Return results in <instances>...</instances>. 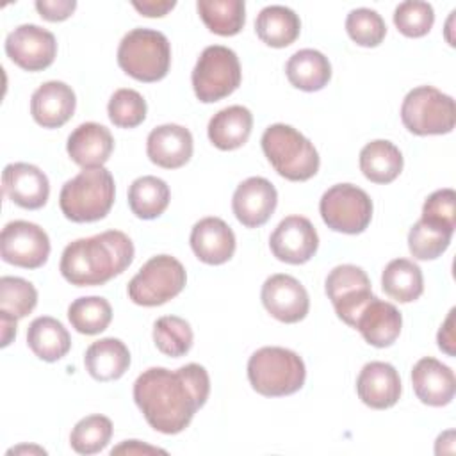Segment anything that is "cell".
<instances>
[{
	"label": "cell",
	"instance_id": "cell-2",
	"mask_svg": "<svg viewBox=\"0 0 456 456\" xmlns=\"http://www.w3.org/2000/svg\"><path fill=\"white\" fill-rule=\"evenodd\" d=\"M132 260L130 237L119 230H107L69 242L62 251L59 271L71 285L96 287L121 274Z\"/></svg>",
	"mask_w": 456,
	"mask_h": 456
},
{
	"label": "cell",
	"instance_id": "cell-36",
	"mask_svg": "<svg viewBox=\"0 0 456 456\" xmlns=\"http://www.w3.org/2000/svg\"><path fill=\"white\" fill-rule=\"evenodd\" d=\"M452 233L454 232L444 226L419 219L410 228V233H408L410 253L417 260H435L449 248Z\"/></svg>",
	"mask_w": 456,
	"mask_h": 456
},
{
	"label": "cell",
	"instance_id": "cell-41",
	"mask_svg": "<svg viewBox=\"0 0 456 456\" xmlns=\"http://www.w3.org/2000/svg\"><path fill=\"white\" fill-rule=\"evenodd\" d=\"M394 23L403 36L422 37L435 23V11L428 2L406 0L395 7Z\"/></svg>",
	"mask_w": 456,
	"mask_h": 456
},
{
	"label": "cell",
	"instance_id": "cell-43",
	"mask_svg": "<svg viewBox=\"0 0 456 456\" xmlns=\"http://www.w3.org/2000/svg\"><path fill=\"white\" fill-rule=\"evenodd\" d=\"M36 9L46 21H64L77 9L75 0H37Z\"/></svg>",
	"mask_w": 456,
	"mask_h": 456
},
{
	"label": "cell",
	"instance_id": "cell-16",
	"mask_svg": "<svg viewBox=\"0 0 456 456\" xmlns=\"http://www.w3.org/2000/svg\"><path fill=\"white\" fill-rule=\"evenodd\" d=\"M278 203L274 185L262 176H251L240 182L232 198V208L237 221L246 228H258L269 221Z\"/></svg>",
	"mask_w": 456,
	"mask_h": 456
},
{
	"label": "cell",
	"instance_id": "cell-8",
	"mask_svg": "<svg viewBox=\"0 0 456 456\" xmlns=\"http://www.w3.org/2000/svg\"><path fill=\"white\" fill-rule=\"evenodd\" d=\"M194 94L203 103H214L230 96L242 80L237 53L223 45L207 46L191 75Z\"/></svg>",
	"mask_w": 456,
	"mask_h": 456
},
{
	"label": "cell",
	"instance_id": "cell-45",
	"mask_svg": "<svg viewBox=\"0 0 456 456\" xmlns=\"http://www.w3.org/2000/svg\"><path fill=\"white\" fill-rule=\"evenodd\" d=\"M132 5L142 14V16H148V18H160L164 14H167L175 5L176 2L175 0H142V2H137L134 0Z\"/></svg>",
	"mask_w": 456,
	"mask_h": 456
},
{
	"label": "cell",
	"instance_id": "cell-7",
	"mask_svg": "<svg viewBox=\"0 0 456 456\" xmlns=\"http://www.w3.org/2000/svg\"><path fill=\"white\" fill-rule=\"evenodd\" d=\"M401 121L415 135L449 134L456 123L454 100L433 86L413 87L403 100Z\"/></svg>",
	"mask_w": 456,
	"mask_h": 456
},
{
	"label": "cell",
	"instance_id": "cell-3",
	"mask_svg": "<svg viewBox=\"0 0 456 456\" xmlns=\"http://www.w3.org/2000/svg\"><path fill=\"white\" fill-rule=\"evenodd\" d=\"M116 185L105 167L84 169L68 180L59 194V207L73 223H93L103 219L114 203Z\"/></svg>",
	"mask_w": 456,
	"mask_h": 456
},
{
	"label": "cell",
	"instance_id": "cell-37",
	"mask_svg": "<svg viewBox=\"0 0 456 456\" xmlns=\"http://www.w3.org/2000/svg\"><path fill=\"white\" fill-rule=\"evenodd\" d=\"M112 436V422L105 415L80 419L69 435V445L78 454H96L107 447Z\"/></svg>",
	"mask_w": 456,
	"mask_h": 456
},
{
	"label": "cell",
	"instance_id": "cell-17",
	"mask_svg": "<svg viewBox=\"0 0 456 456\" xmlns=\"http://www.w3.org/2000/svg\"><path fill=\"white\" fill-rule=\"evenodd\" d=\"M4 194L21 208L37 210L50 196L48 176L34 164L14 162L2 171Z\"/></svg>",
	"mask_w": 456,
	"mask_h": 456
},
{
	"label": "cell",
	"instance_id": "cell-35",
	"mask_svg": "<svg viewBox=\"0 0 456 456\" xmlns=\"http://www.w3.org/2000/svg\"><path fill=\"white\" fill-rule=\"evenodd\" d=\"M192 328L191 324L176 315H164L153 324V342L157 349L173 358L187 354L192 347Z\"/></svg>",
	"mask_w": 456,
	"mask_h": 456
},
{
	"label": "cell",
	"instance_id": "cell-19",
	"mask_svg": "<svg viewBox=\"0 0 456 456\" xmlns=\"http://www.w3.org/2000/svg\"><path fill=\"white\" fill-rule=\"evenodd\" d=\"M356 392L360 401L369 408H392L401 397L399 372L387 362H369L358 374Z\"/></svg>",
	"mask_w": 456,
	"mask_h": 456
},
{
	"label": "cell",
	"instance_id": "cell-39",
	"mask_svg": "<svg viewBox=\"0 0 456 456\" xmlns=\"http://www.w3.org/2000/svg\"><path fill=\"white\" fill-rule=\"evenodd\" d=\"M346 30L356 45L372 48L385 39L387 25L381 14H378L376 11L367 7H358L347 14Z\"/></svg>",
	"mask_w": 456,
	"mask_h": 456
},
{
	"label": "cell",
	"instance_id": "cell-15",
	"mask_svg": "<svg viewBox=\"0 0 456 456\" xmlns=\"http://www.w3.org/2000/svg\"><path fill=\"white\" fill-rule=\"evenodd\" d=\"M264 308L280 322L294 324L306 317L310 297L306 289L290 274L269 276L260 292Z\"/></svg>",
	"mask_w": 456,
	"mask_h": 456
},
{
	"label": "cell",
	"instance_id": "cell-27",
	"mask_svg": "<svg viewBox=\"0 0 456 456\" xmlns=\"http://www.w3.org/2000/svg\"><path fill=\"white\" fill-rule=\"evenodd\" d=\"M285 75L296 89L314 93L328 86L331 78V64L322 52L303 48L290 55L285 64Z\"/></svg>",
	"mask_w": 456,
	"mask_h": 456
},
{
	"label": "cell",
	"instance_id": "cell-4",
	"mask_svg": "<svg viewBox=\"0 0 456 456\" xmlns=\"http://www.w3.org/2000/svg\"><path fill=\"white\" fill-rule=\"evenodd\" d=\"M306 378L303 358L278 346L256 349L248 360V379L255 392L265 397H283L296 394Z\"/></svg>",
	"mask_w": 456,
	"mask_h": 456
},
{
	"label": "cell",
	"instance_id": "cell-40",
	"mask_svg": "<svg viewBox=\"0 0 456 456\" xmlns=\"http://www.w3.org/2000/svg\"><path fill=\"white\" fill-rule=\"evenodd\" d=\"M146 100L135 89H118L107 105L109 119L118 128H135L146 118Z\"/></svg>",
	"mask_w": 456,
	"mask_h": 456
},
{
	"label": "cell",
	"instance_id": "cell-1",
	"mask_svg": "<svg viewBox=\"0 0 456 456\" xmlns=\"http://www.w3.org/2000/svg\"><path fill=\"white\" fill-rule=\"evenodd\" d=\"M208 394L210 378L200 363H187L176 370L150 367L134 383L137 408L146 422L164 435L183 431Z\"/></svg>",
	"mask_w": 456,
	"mask_h": 456
},
{
	"label": "cell",
	"instance_id": "cell-31",
	"mask_svg": "<svg viewBox=\"0 0 456 456\" xmlns=\"http://www.w3.org/2000/svg\"><path fill=\"white\" fill-rule=\"evenodd\" d=\"M381 289L388 297L399 303H411L424 292L422 271L408 258H395L383 269Z\"/></svg>",
	"mask_w": 456,
	"mask_h": 456
},
{
	"label": "cell",
	"instance_id": "cell-47",
	"mask_svg": "<svg viewBox=\"0 0 456 456\" xmlns=\"http://www.w3.org/2000/svg\"><path fill=\"white\" fill-rule=\"evenodd\" d=\"M16 317L0 312V326H2V347H7L11 340L16 337Z\"/></svg>",
	"mask_w": 456,
	"mask_h": 456
},
{
	"label": "cell",
	"instance_id": "cell-42",
	"mask_svg": "<svg viewBox=\"0 0 456 456\" xmlns=\"http://www.w3.org/2000/svg\"><path fill=\"white\" fill-rule=\"evenodd\" d=\"M420 219L454 232V228H456V192L452 189H438L433 194H429L422 205Z\"/></svg>",
	"mask_w": 456,
	"mask_h": 456
},
{
	"label": "cell",
	"instance_id": "cell-34",
	"mask_svg": "<svg viewBox=\"0 0 456 456\" xmlns=\"http://www.w3.org/2000/svg\"><path fill=\"white\" fill-rule=\"evenodd\" d=\"M71 328L82 335H96L107 330L112 321V308L105 297L84 296L68 306Z\"/></svg>",
	"mask_w": 456,
	"mask_h": 456
},
{
	"label": "cell",
	"instance_id": "cell-28",
	"mask_svg": "<svg viewBox=\"0 0 456 456\" xmlns=\"http://www.w3.org/2000/svg\"><path fill=\"white\" fill-rule=\"evenodd\" d=\"M255 30L260 41L267 46L285 48L297 39L301 32V20L285 5H267L258 12Z\"/></svg>",
	"mask_w": 456,
	"mask_h": 456
},
{
	"label": "cell",
	"instance_id": "cell-6",
	"mask_svg": "<svg viewBox=\"0 0 456 456\" xmlns=\"http://www.w3.org/2000/svg\"><path fill=\"white\" fill-rule=\"evenodd\" d=\"M119 68L139 82L162 80L171 66V45L153 28H132L118 46Z\"/></svg>",
	"mask_w": 456,
	"mask_h": 456
},
{
	"label": "cell",
	"instance_id": "cell-5",
	"mask_svg": "<svg viewBox=\"0 0 456 456\" xmlns=\"http://www.w3.org/2000/svg\"><path fill=\"white\" fill-rule=\"evenodd\" d=\"M262 150L274 171L290 182H306L319 171V153L299 130L274 123L262 135Z\"/></svg>",
	"mask_w": 456,
	"mask_h": 456
},
{
	"label": "cell",
	"instance_id": "cell-10",
	"mask_svg": "<svg viewBox=\"0 0 456 456\" xmlns=\"http://www.w3.org/2000/svg\"><path fill=\"white\" fill-rule=\"evenodd\" d=\"M322 221L333 232L356 235L362 233L372 219V200L353 183L331 185L319 201Z\"/></svg>",
	"mask_w": 456,
	"mask_h": 456
},
{
	"label": "cell",
	"instance_id": "cell-29",
	"mask_svg": "<svg viewBox=\"0 0 456 456\" xmlns=\"http://www.w3.org/2000/svg\"><path fill=\"white\" fill-rule=\"evenodd\" d=\"M27 344L37 358L45 362H57L69 351L71 337L61 321L43 315L28 324Z\"/></svg>",
	"mask_w": 456,
	"mask_h": 456
},
{
	"label": "cell",
	"instance_id": "cell-32",
	"mask_svg": "<svg viewBox=\"0 0 456 456\" xmlns=\"http://www.w3.org/2000/svg\"><path fill=\"white\" fill-rule=\"evenodd\" d=\"M169 187L162 178L139 176L128 187V207L139 219H155L169 205Z\"/></svg>",
	"mask_w": 456,
	"mask_h": 456
},
{
	"label": "cell",
	"instance_id": "cell-44",
	"mask_svg": "<svg viewBox=\"0 0 456 456\" xmlns=\"http://www.w3.org/2000/svg\"><path fill=\"white\" fill-rule=\"evenodd\" d=\"M454 308L449 310L444 324L440 326L438 330V335H436V342H438V347L447 354V356H454V344H456V338H454Z\"/></svg>",
	"mask_w": 456,
	"mask_h": 456
},
{
	"label": "cell",
	"instance_id": "cell-13",
	"mask_svg": "<svg viewBox=\"0 0 456 456\" xmlns=\"http://www.w3.org/2000/svg\"><path fill=\"white\" fill-rule=\"evenodd\" d=\"M5 53L25 71H43L57 55V41L50 30L34 23H25L9 32L5 39Z\"/></svg>",
	"mask_w": 456,
	"mask_h": 456
},
{
	"label": "cell",
	"instance_id": "cell-46",
	"mask_svg": "<svg viewBox=\"0 0 456 456\" xmlns=\"http://www.w3.org/2000/svg\"><path fill=\"white\" fill-rule=\"evenodd\" d=\"M151 452H162V454H166L164 449L141 444L139 440H125L121 445H118V447H114V449L110 451L112 456H114V454H151Z\"/></svg>",
	"mask_w": 456,
	"mask_h": 456
},
{
	"label": "cell",
	"instance_id": "cell-20",
	"mask_svg": "<svg viewBox=\"0 0 456 456\" xmlns=\"http://www.w3.org/2000/svg\"><path fill=\"white\" fill-rule=\"evenodd\" d=\"M77 98L73 89L61 80L41 84L30 98V114L43 128H59L68 123L75 112Z\"/></svg>",
	"mask_w": 456,
	"mask_h": 456
},
{
	"label": "cell",
	"instance_id": "cell-33",
	"mask_svg": "<svg viewBox=\"0 0 456 456\" xmlns=\"http://www.w3.org/2000/svg\"><path fill=\"white\" fill-rule=\"evenodd\" d=\"M196 9L207 28L217 36H235L246 23L244 0H198Z\"/></svg>",
	"mask_w": 456,
	"mask_h": 456
},
{
	"label": "cell",
	"instance_id": "cell-38",
	"mask_svg": "<svg viewBox=\"0 0 456 456\" xmlns=\"http://www.w3.org/2000/svg\"><path fill=\"white\" fill-rule=\"evenodd\" d=\"M37 305L36 287L18 276L0 278V312L16 319L27 317Z\"/></svg>",
	"mask_w": 456,
	"mask_h": 456
},
{
	"label": "cell",
	"instance_id": "cell-22",
	"mask_svg": "<svg viewBox=\"0 0 456 456\" xmlns=\"http://www.w3.org/2000/svg\"><path fill=\"white\" fill-rule=\"evenodd\" d=\"M189 240L194 255L208 265H221L235 253V233L221 217L200 219Z\"/></svg>",
	"mask_w": 456,
	"mask_h": 456
},
{
	"label": "cell",
	"instance_id": "cell-24",
	"mask_svg": "<svg viewBox=\"0 0 456 456\" xmlns=\"http://www.w3.org/2000/svg\"><path fill=\"white\" fill-rule=\"evenodd\" d=\"M354 328L362 333L367 344L374 347H388L401 333L403 315L395 305L372 296L360 312Z\"/></svg>",
	"mask_w": 456,
	"mask_h": 456
},
{
	"label": "cell",
	"instance_id": "cell-21",
	"mask_svg": "<svg viewBox=\"0 0 456 456\" xmlns=\"http://www.w3.org/2000/svg\"><path fill=\"white\" fill-rule=\"evenodd\" d=\"M411 385L420 403L428 406H445L456 392V378L451 367L436 358H420L411 369Z\"/></svg>",
	"mask_w": 456,
	"mask_h": 456
},
{
	"label": "cell",
	"instance_id": "cell-11",
	"mask_svg": "<svg viewBox=\"0 0 456 456\" xmlns=\"http://www.w3.org/2000/svg\"><path fill=\"white\" fill-rule=\"evenodd\" d=\"M324 287L338 319L354 328L360 312L372 299L367 273L358 265L342 264L330 271Z\"/></svg>",
	"mask_w": 456,
	"mask_h": 456
},
{
	"label": "cell",
	"instance_id": "cell-23",
	"mask_svg": "<svg viewBox=\"0 0 456 456\" xmlns=\"http://www.w3.org/2000/svg\"><path fill=\"white\" fill-rule=\"evenodd\" d=\"M114 150V139L107 126L100 123H82L68 137L66 151L69 159L84 169L103 167Z\"/></svg>",
	"mask_w": 456,
	"mask_h": 456
},
{
	"label": "cell",
	"instance_id": "cell-30",
	"mask_svg": "<svg viewBox=\"0 0 456 456\" xmlns=\"http://www.w3.org/2000/svg\"><path fill=\"white\" fill-rule=\"evenodd\" d=\"M360 169L374 183H390L403 171V153L387 139L370 141L360 151Z\"/></svg>",
	"mask_w": 456,
	"mask_h": 456
},
{
	"label": "cell",
	"instance_id": "cell-18",
	"mask_svg": "<svg viewBox=\"0 0 456 456\" xmlns=\"http://www.w3.org/2000/svg\"><path fill=\"white\" fill-rule=\"evenodd\" d=\"M194 150L192 134L175 123L155 126L146 139L148 159L164 169H178L185 166Z\"/></svg>",
	"mask_w": 456,
	"mask_h": 456
},
{
	"label": "cell",
	"instance_id": "cell-48",
	"mask_svg": "<svg viewBox=\"0 0 456 456\" xmlns=\"http://www.w3.org/2000/svg\"><path fill=\"white\" fill-rule=\"evenodd\" d=\"M20 452H41V454H46V451L41 449V447H27V445H20V447H14V449L7 451V454H20Z\"/></svg>",
	"mask_w": 456,
	"mask_h": 456
},
{
	"label": "cell",
	"instance_id": "cell-26",
	"mask_svg": "<svg viewBox=\"0 0 456 456\" xmlns=\"http://www.w3.org/2000/svg\"><path fill=\"white\" fill-rule=\"evenodd\" d=\"M84 363L96 381L119 379L130 367V351L119 338L105 337L87 347Z\"/></svg>",
	"mask_w": 456,
	"mask_h": 456
},
{
	"label": "cell",
	"instance_id": "cell-25",
	"mask_svg": "<svg viewBox=\"0 0 456 456\" xmlns=\"http://www.w3.org/2000/svg\"><path fill=\"white\" fill-rule=\"evenodd\" d=\"M253 114L242 105H230L216 112L208 121V139L210 142L223 150L240 148L251 135Z\"/></svg>",
	"mask_w": 456,
	"mask_h": 456
},
{
	"label": "cell",
	"instance_id": "cell-14",
	"mask_svg": "<svg viewBox=\"0 0 456 456\" xmlns=\"http://www.w3.org/2000/svg\"><path fill=\"white\" fill-rule=\"evenodd\" d=\"M269 248L280 262L299 265L315 255L319 235L310 219L303 216H289L281 219L271 233Z\"/></svg>",
	"mask_w": 456,
	"mask_h": 456
},
{
	"label": "cell",
	"instance_id": "cell-9",
	"mask_svg": "<svg viewBox=\"0 0 456 456\" xmlns=\"http://www.w3.org/2000/svg\"><path fill=\"white\" fill-rule=\"evenodd\" d=\"M187 281L185 267L171 255L151 256L128 281V297L139 306H159L176 297Z\"/></svg>",
	"mask_w": 456,
	"mask_h": 456
},
{
	"label": "cell",
	"instance_id": "cell-12",
	"mask_svg": "<svg viewBox=\"0 0 456 456\" xmlns=\"http://www.w3.org/2000/svg\"><path fill=\"white\" fill-rule=\"evenodd\" d=\"M2 260L23 267L37 269L46 264L50 256L48 233L30 221H11L4 226L0 235Z\"/></svg>",
	"mask_w": 456,
	"mask_h": 456
}]
</instances>
